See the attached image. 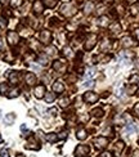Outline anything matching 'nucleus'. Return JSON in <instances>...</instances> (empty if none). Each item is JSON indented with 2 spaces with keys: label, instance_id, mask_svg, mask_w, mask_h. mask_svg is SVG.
<instances>
[{
  "label": "nucleus",
  "instance_id": "obj_1",
  "mask_svg": "<svg viewBox=\"0 0 139 157\" xmlns=\"http://www.w3.org/2000/svg\"><path fill=\"white\" fill-rule=\"evenodd\" d=\"M76 7L72 4H70V3H64V4H62V7L59 8V13H61L62 15H64V17H72V15L76 14Z\"/></svg>",
  "mask_w": 139,
  "mask_h": 157
},
{
  "label": "nucleus",
  "instance_id": "obj_2",
  "mask_svg": "<svg viewBox=\"0 0 139 157\" xmlns=\"http://www.w3.org/2000/svg\"><path fill=\"white\" fill-rule=\"evenodd\" d=\"M90 153V147L85 144H80L75 149V157H88Z\"/></svg>",
  "mask_w": 139,
  "mask_h": 157
},
{
  "label": "nucleus",
  "instance_id": "obj_3",
  "mask_svg": "<svg viewBox=\"0 0 139 157\" xmlns=\"http://www.w3.org/2000/svg\"><path fill=\"white\" fill-rule=\"evenodd\" d=\"M7 40L10 46H14L19 43V35L15 31H8L7 32Z\"/></svg>",
  "mask_w": 139,
  "mask_h": 157
},
{
  "label": "nucleus",
  "instance_id": "obj_4",
  "mask_svg": "<svg viewBox=\"0 0 139 157\" xmlns=\"http://www.w3.org/2000/svg\"><path fill=\"white\" fill-rule=\"evenodd\" d=\"M95 44H97V35L92 33V35L88 36L86 41H85V44H84V49H85L86 51L92 50V49L95 46Z\"/></svg>",
  "mask_w": 139,
  "mask_h": 157
},
{
  "label": "nucleus",
  "instance_id": "obj_5",
  "mask_svg": "<svg viewBox=\"0 0 139 157\" xmlns=\"http://www.w3.org/2000/svg\"><path fill=\"white\" fill-rule=\"evenodd\" d=\"M82 99H84V102L89 103V104H93V103L98 102L99 95H98L97 93H94V92H86L84 94V97H82Z\"/></svg>",
  "mask_w": 139,
  "mask_h": 157
},
{
  "label": "nucleus",
  "instance_id": "obj_6",
  "mask_svg": "<svg viewBox=\"0 0 139 157\" xmlns=\"http://www.w3.org/2000/svg\"><path fill=\"white\" fill-rule=\"evenodd\" d=\"M93 144L95 146V148L98 149H103L108 146V139L104 138V136H98V138L93 139Z\"/></svg>",
  "mask_w": 139,
  "mask_h": 157
},
{
  "label": "nucleus",
  "instance_id": "obj_7",
  "mask_svg": "<svg viewBox=\"0 0 139 157\" xmlns=\"http://www.w3.org/2000/svg\"><path fill=\"white\" fill-rule=\"evenodd\" d=\"M39 39L43 44H50V40H51V33L50 31L48 30H43L40 33H39Z\"/></svg>",
  "mask_w": 139,
  "mask_h": 157
},
{
  "label": "nucleus",
  "instance_id": "obj_8",
  "mask_svg": "<svg viewBox=\"0 0 139 157\" xmlns=\"http://www.w3.org/2000/svg\"><path fill=\"white\" fill-rule=\"evenodd\" d=\"M25 80H26V84H27L28 86H33V85L36 84V81H37V79H36V75L32 73V72H28V73H26Z\"/></svg>",
  "mask_w": 139,
  "mask_h": 157
},
{
  "label": "nucleus",
  "instance_id": "obj_9",
  "mask_svg": "<svg viewBox=\"0 0 139 157\" xmlns=\"http://www.w3.org/2000/svg\"><path fill=\"white\" fill-rule=\"evenodd\" d=\"M35 97L36 98H39V99H41V98H44L45 97V86H44L43 84H40V85H37V86L35 88Z\"/></svg>",
  "mask_w": 139,
  "mask_h": 157
},
{
  "label": "nucleus",
  "instance_id": "obj_10",
  "mask_svg": "<svg viewBox=\"0 0 139 157\" xmlns=\"http://www.w3.org/2000/svg\"><path fill=\"white\" fill-rule=\"evenodd\" d=\"M7 76H8V79H9L10 84L15 85L18 81H19V73L15 72V71H9V73H7Z\"/></svg>",
  "mask_w": 139,
  "mask_h": 157
},
{
  "label": "nucleus",
  "instance_id": "obj_11",
  "mask_svg": "<svg viewBox=\"0 0 139 157\" xmlns=\"http://www.w3.org/2000/svg\"><path fill=\"white\" fill-rule=\"evenodd\" d=\"M32 10H33V13H35V14H41V13L44 12V5H43V3H41L40 0H36V1L33 3Z\"/></svg>",
  "mask_w": 139,
  "mask_h": 157
},
{
  "label": "nucleus",
  "instance_id": "obj_12",
  "mask_svg": "<svg viewBox=\"0 0 139 157\" xmlns=\"http://www.w3.org/2000/svg\"><path fill=\"white\" fill-rule=\"evenodd\" d=\"M53 68L55 69V71H66V63H64L63 61H54L53 63Z\"/></svg>",
  "mask_w": 139,
  "mask_h": 157
},
{
  "label": "nucleus",
  "instance_id": "obj_13",
  "mask_svg": "<svg viewBox=\"0 0 139 157\" xmlns=\"http://www.w3.org/2000/svg\"><path fill=\"white\" fill-rule=\"evenodd\" d=\"M53 90L54 93H63L64 92V85L61 80H57L53 84Z\"/></svg>",
  "mask_w": 139,
  "mask_h": 157
},
{
  "label": "nucleus",
  "instance_id": "obj_14",
  "mask_svg": "<svg viewBox=\"0 0 139 157\" xmlns=\"http://www.w3.org/2000/svg\"><path fill=\"white\" fill-rule=\"evenodd\" d=\"M125 148V143L124 142H121V140H118V142H116L115 143V146H113V151H115V153L117 154H121V152H122V149Z\"/></svg>",
  "mask_w": 139,
  "mask_h": 157
},
{
  "label": "nucleus",
  "instance_id": "obj_15",
  "mask_svg": "<svg viewBox=\"0 0 139 157\" xmlns=\"http://www.w3.org/2000/svg\"><path fill=\"white\" fill-rule=\"evenodd\" d=\"M121 45L124 46V48H130V46L134 45V41L131 37H129V36H126V37H124L122 40H121Z\"/></svg>",
  "mask_w": 139,
  "mask_h": 157
},
{
  "label": "nucleus",
  "instance_id": "obj_16",
  "mask_svg": "<svg viewBox=\"0 0 139 157\" xmlns=\"http://www.w3.org/2000/svg\"><path fill=\"white\" fill-rule=\"evenodd\" d=\"M37 62L40 64H43V66H46V64L49 63V55L48 54H39Z\"/></svg>",
  "mask_w": 139,
  "mask_h": 157
},
{
  "label": "nucleus",
  "instance_id": "obj_17",
  "mask_svg": "<svg viewBox=\"0 0 139 157\" xmlns=\"http://www.w3.org/2000/svg\"><path fill=\"white\" fill-rule=\"evenodd\" d=\"M46 140L49 143H55L58 140V135L55 133H49V134H46Z\"/></svg>",
  "mask_w": 139,
  "mask_h": 157
},
{
  "label": "nucleus",
  "instance_id": "obj_18",
  "mask_svg": "<svg viewBox=\"0 0 139 157\" xmlns=\"http://www.w3.org/2000/svg\"><path fill=\"white\" fill-rule=\"evenodd\" d=\"M76 136H77V139H80V140H84V139H86V136H88L86 130H85V129H80V130H77Z\"/></svg>",
  "mask_w": 139,
  "mask_h": 157
},
{
  "label": "nucleus",
  "instance_id": "obj_19",
  "mask_svg": "<svg viewBox=\"0 0 139 157\" xmlns=\"http://www.w3.org/2000/svg\"><path fill=\"white\" fill-rule=\"evenodd\" d=\"M43 3H44V5H45L46 8H54L57 4H58V0H43Z\"/></svg>",
  "mask_w": 139,
  "mask_h": 157
},
{
  "label": "nucleus",
  "instance_id": "obj_20",
  "mask_svg": "<svg viewBox=\"0 0 139 157\" xmlns=\"http://www.w3.org/2000/svg\"><path fill=\"white\" fill-rule=\"evenodd\" d=\"M93 10H94V4L90 3V1L86 3V4H85V8H84V13H85V14H90Z\"/></svg>",
  "mask_w": 139,
  "mask_h": 157
},
{
  "label": "nucleus",
  "instance_id": "obj_21",
  "mask_svg": "<svg viewBox=\"0 0 139 157\" xmlns=\"http://www.w3.org/2000/svg\"><path fill=\"white\" fill-rule=\"evenodd\" d=\"M98 23H99L100 27H106V26H108V23H110V19H108V17H106V15H102V17L99 18V21H98Z\"/></svg>",
  "mask_w": 139,
  "mask_h": 157
},
{
  "label": "nucleus",
  "instance_id": "obj_22",
  "mask_svg": "<svg viewBox=\"0 0 139 157\" xmlns=\"http://www.w3.org/2000/svg\"><path fill=\"white\" fill-rule=\"evenodd\" d=\"M120 31H121V26H120V23H118V22H115V23H112V25H111V32L118 33Z\"/></svg>",
  "mask_w": 139,
  "mask_h": 157
},
{
  "label": "nucleus",
  "instance_id": "obj_23",
  "mask_svg": "<svg viewBox=\"0 0 139 157\" xmlns=\"http://www.w3.org/2000/svg\"><path fill=\"white\" fill-rule=\"evenodd\" d=\"M68 104H70V98L68 97H64V98H61V99H59V107L66 108Z\"/></svg>",
  "mask_w": 139,
  "mask_h": 157
},
{
  "label": "nucleus",
  "instance_id": "obj_24",
  "mask_svg": "<svg viewBox=\"0 0 139 157\" xmlns=\"http://www.w3.org/2000/svg\"><path fill=\"white\" fill-rule=\"evenodd\" d=\"M111 49V44H110V41L108 40H104L102 43V45H100V50L102 51H108Z\"/></svg>",
  "mask_w": 139,
  "mask_h": 157
},
{
  "label": "nucleus",
  "instance_id": "obj_25",
  "mask_svg": "<svg viewBox=\"0 0 139 157\" xmlns=\"http://www.w3.org/2000/svg\"><path fill=\"white\" fill-rule=\"evenodd\" d=\"M8 90H9V86H8L7 82H1V84H0V94L1 95L7 94Z\"/></svg>",
  "mask_w": 139,
  "mask_h": 157
},
{
  "label": "nucleus",
  "instance_id": "obj_26",
  "mask_svg": "<svg viewBox=\"0 0 139 157\" xmlns=\"http://www.w3.org/2000/svg\"><path fill=\"white\" fill-rule=\"evenodd\" d=\"M103 113H104V112H103L102 108H94V110L92 111V115L94 116V117H102Z\"/></svg>",
  "mask_w": 139,
  "mask_h": 157
},
{
  "label": "nucleus",
  "instance_id": "obj_27",
  "mask_svg": "<svg viewBox=\"0 0 139 157\" xmlns=\"http://www.w3.org/2000/svg\"><path fill=\"white\" fill-rule=\"evenodd\" d=\"M54 99H55V95H54V93H46V94H45V100L48 103H51Z\"/></svg>",
  "mask_w": 139,
  "mask_h": 157
},
{
  "label": "nucleus",
  "instance_id": "obj_28",
  "mask_svg": "<svg viewBox=\"0 0 139 157\" xmlns=\"http://www.w3.org/2000/svg\"><path fill=\"white\" fill-rule=\"evenodd\" d=\"M18 95H19V90H18V89H13L12 92L8 94V98H9V99H13V98H17Z\"/></svg>",
  "mask_w": 139,
  "mask_h": 157
},
{
  "label": "nucleus",
  "instance_id": "obj_29",
  "mask_svg": "<svg viewBox=\"0 0 139 157\" xmlns=\"http://www.w3.org/2000/svg\"><path fill=\"white\" fill-rule=\"evenodd\" d=\"M71 54H72L71 48L66 46V48H63V49H62V55H63V57H71Z\"/></svg>",
  "mask_w": 139,
  "mask_h": 157
},
{
  "label": "nucleus",
  "instance_id": "obj_30",
  "mask_svg": "<svg viewBox=\"0 0 139 157\" xmlns=\"http://www.w3.org/2000/svg\"><path fill=\"white\" fill-rule=\"evenodd\" d=\"M126 92H128V94H129V95H133L134 93L136 92V85H135V84H131L130 86H129L128 89H126Z\"/></svg>",
  "mask_w": 139,
  "mask_h": 157
},
{
  "label": "nucleus",
  "instance_id": "obj_31",
  "mask_svg": "<svg viewBox=\"0 0 139 157\" xmlns=\"http://www.w3.org/2000/svg\"><path fill=\"white\" fill-rule=\"evenodd\" d=\"M136 131V126L134 124H128L126 126V133H135Z\"/></svg>",
  "mask_w": 139,
  "mask_h": 157
},
{
  "label": "nucleus",
  "instance_id": "obj_32",
  "mask_svg": "<svg viewBox=\"0 0 139 157\" xmlns=\"http://www.w3.org/2000/svg\"><path fill=\"white\" fill-rule=\"evenodd\" d=\"M23 4V0H10V5L13 8H18Z\"/></svg>",
  "mask_w": 139,
  "mask_h": 157
},
{
  "label": "nucleus",
  "instance_id": "obj_33",
  "mask_svg": "<svg viewBox=\"0 0 139 157\" xmlns=\"http://www.w3.org/2000/svg\"><path fill=\"white\" fill-rule=\"evenodd\" d=\"M129 81H130L131 84H136V82H139V75H138V73L131 75L130 79H129Z\"/></svg>",
  "mask_w": 139,
  "mask_h": 157
},
{
  "label": "nucleus",
  "instance_id": "obj_34",
  "mask_svg": "<svg viewBox=\"0 0 139 157\" xmlns=\"http://www.w3.org/2000/svg\"><path fill=\"white\" fill-rule=\"evenodd\" d=\"M0 157H10V152L8 148L0 149Z\"/></svg>",
  "mask_w": 139,
  "mask_h": 157
},
{
  "label": "nucleus",
  "instance_id": "obj_35",
  "mask_svg": "<svg viewBox=\"0 0 139 157\" xmlns=\"http://www.w3.org/2000/svg\"><path fill=\"white\" fill-rule=\"evenodd\" d=\"M131 14H139V4L131 5Z\"/></svg>",
  "mask_w": 139,
  "mask_h": 157
},
{
  "label": "nucleus",
  "instance_id": "obj_36",
  "mask_svg": "<svg viewBox=\"0 0 139 157\" xmlns=\"http://www.w3.org/2000/svg\"><path fill=\"white\" fill-rule=\"evenodd\" d=\"M7 26H8V21L4 19V18H0V28H1V30H5Z\"/></svg>",
  "mask_w": 139,
  "mask_h": 157
},
{
  "label": "nucleus",
  "instance_id": "obj_37",
  "mask_svg": "<svg viewBox=\"0 0 139 157\" xmlns=\"http://www.w3.org/2000/svg\"><path fill=\"white\" fill-rule=\"evenodd\" d=\"M13 120H14V115H13V113H9V115L7 116V117H5V121H7V124H13Z\"/></svg>",
  "mask_w": 139,
  "mask_h": 157
},
{
  "label": "nucleus",
  "instance_id": "obj_38",
  "mask_svg": "<svg viewBox=\"0 0 139 157\" xmlns=\"http://www.w3.org/2000/svg\"><path fill=\"white\" fill-rule=\"evenodd\" d=\"M133 113L135 116H138L139 117V103H136L135 106H134V108H133Z\"/></svg>",
  "mask_w": 139,
  "mask_h": 157
},
{
  "label": "nucleus",
  "instance_id": "obj_39",
  "mask_svg": "<svg viewBox=\"0 0 139 157\" xmlns=\"http://www.w3.org/2000/svg\"><path fill=\"white\" fill-rule=\"evenodd\" d=\"M94 84H95V82L93 81V80H88V81L84 84V86H86V88H92V86H94Z\"/></svg>",
  "mask_w": 139,
  "mask_h": 157
},
{
  "label": "nucleus",
  "instance_id": "obj_40",
  "mask_svg": "<svg viewBox=\"0 0 139 157\" xmlns=\"http://www.w3.org/2000/svg\"><path fill=\"white\" fill-rule=\"evenodd\" d=\"M88 120H89V115H82V116H80V121H82V122H86Z\"/></svg>",
  "mask_w": 139,
  "mask_h": 157
},
{
  "label": "nucleus",
  "instance_id": "obj_41",
  "mask_svg": "<svg viewBox=\"0 0 139 157\" xmlns=\"http://www.w3.org/2000/svg\"><path fill=\"white\" fill-rule=\"evenodd\" d=\"M57 112H58V110H57L55 107H53V108H50V110H49V113H50L51 116H55Z\"/></svg>",
  "mask_w": 139,
  "mask_h": 157
},
{
  "label": "nucleus",
  "instance_id": "obj_42",
  "mask_svg": "<svg viewBox=\"0 0 139 157\" xmlns=\"http://www.w3.org/2000/svg\"><path fill=\"white\" fill-rule=\"evenodd\" d=\"M99 157H112V153H111V152H103V153H100V156Z\"/></svg>",
  "mask_w": 139,
  "mask_h": 157
},
{
  "label": "nucleus",
  "instance_id": "obj_43",
  "mask_svg": "<svg viewBox=\"0 0 139 157\" xmlns=\"http://www.w3.org/2000/svg\"><path fill=\"white\" fill-rule=\"evenodd\" d=\"M95 73V68H90L89 71H88V73H86V76L88 77H90V76H93V75Z\"/></svg>",
  "mask_w": 139,
  "mask_h": 157
},
{
  "label": "nucleus",
  "instance_id": "obj_44",
  "mask_svg": "<svg viewBox=\"0 0 139 157\" xmlns=\"http://www.w3.org/2000/svg\"><path fill=\"white\" fill-rule=\"evenodd\" d=\"M67 138V131H62L61 135L58 136V139H66Z\"/></svg>",
  "mask_w": 139,
  "mask_h": 157
},
{
  "label": "nucleus",
  "instance_id": "obj_45",
  "mask_svg": "<svg viewBox=\"0 0 139 157\" xmlns=\"http://www.w3.org/2000/svg\"><path fill=\"white\" fill-rule=\"evenodd\" d=\"M134 36H135V39L139 41V28H136V30H134Z\"/></svg>",
  "mask_w": 139,
  "mask_h": 157
},
{
  "label": "nucleus",
  "instance_id": "obj_46",
  "mask_svg": "<svg viewBox=\"0 0 139 157\" xmlns=\"http://www.w3.org/2000/svg\"><path fill=\"white\" fill-rule=\"evenodd\" d=\"M9 0H0V4H7Z\"/></svg>",
  "mask_w": 139,
  "mask_h": 157
},
{
  "label": "nucleus",
  "instance_id": "obj_47",
  "mask_svg": "<svg viewBox=\"0 0 139 157\" xmlns=\"http://www.w3.org/2000/svg\"><path fill=\"white\" fill-rule=\"evenodd\" d=\"M1 50H3V41L0 40V51H1Z\"/></svg>",
  "mask_w": 139,
  "mask_h": 157
},
{
  "label": "nucleus",
  "instance_id": "obj_48",
  "mask_svg": "<svg viewBox=\"0 0 139 157\" xmlns=\"http://www.w3.org/2000/svg\"><path fill=\"white\" fill-rule=\"evenodd\" d=\"M0 143H3V136H1V134H0Z\"/></svg>",
  "mask_w": 139,
  "mask_h": 157
},
{
  "label": "nucleus",
  "instance_id": "obj_49",
  "mask_svg": "<svg viewBox=\"0 0 139 157\" xmlns=\"http://www.w3.org/2000/svg\"><path fill=\"white\" fill-rule=\"evenodd\" d=\"M116 1H121V0H116Z\"/></svg>",
  "mask_w": 139,
  "mask_h": 157
},
{
  "label": "nucleus",
  "instance_id": "obj_50",
  "mask_svg": "<svg viewBox=\"0 0 139 157\" xmlns=\"http://www.w3.org/2000/svg\"><path fill=\"white\" fill-rule=\"evenodd\" d=\"M138 143H139V140H138Z\"/></svg>",
  "mask_w": 139,
  "mask_h": 157
}]
</instances>
